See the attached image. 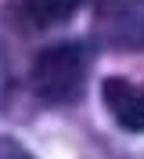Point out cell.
Wrapping results in <instances>:
<instances>
[{"mask_svg":"<svg viewBox=\"0 0 144 159\" xmlns=\"http://www.w3.org/2000/svg\"><path fill=\"white\" fill-rule=\"evenodd\" d=\"M86 69L90 61L79 43H54L33 61V90L50 105H68L83 94Z\"/></svg>","mask_w":144,"mask_h":159,"instance_id":"6da1fadb","label":"cell"},{"mask_svg":"<svg viewBox=\"0 0 144 159\" xmlns=\"http://www.w3.org/2000/svg\"><path fill=\"white\" fill-rule=\"evenodd\" d=\"M94 36L112 51H144V0H90Z\"/></svg>","mask_w":144,"mask_h":159,"instance_id":"7a4b0ae2","label":"cell"},{"mask_svg":"<svg viewBox=\"0 0 144 159\" xmlns=\"http://www.w3.org/2000/svg\"><path fill=\"white\" fill-rule=\"evenodd\" d=\"M101 98H105L108 116L123 130L144 134V87H137V83H130L123 76H112L101 83Z\"/></svg>","mask_w":144,"mask_h":159,"instance_id":"3957f363","label":"cell"},{"mask_svg":"<svg viewBox=\"0 0 144 159\" xmlns=\"http://www.w3.org/2000/svg\"><path fill=\"white\" fill-rule=\"evenodd\" d=\"M83 0H15V15L33 29H50L61 25L79 11Z\"/></svg>","mask_w":144,"mask_h":159,"instance_id":"277c9868","label":"cell"},{"mask_svg":"<svg viewBox=\"0 0 144 159\" xmlns=\"http://www.w3.org/2000/svg\"><path fill=\"white\" fill-rule=\"evenodd\" d=\"M0 159H33L22 145H15V141H7V138H0Z\"/></svg>","mask_w":144,"mask_h":159,"instance_id":"5b68a950","label":"cell"}]
</instances>
